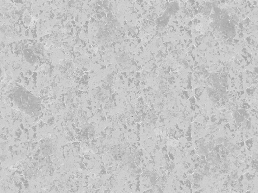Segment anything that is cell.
Segmentation results:
<instances>
[{
  "label": "cell",
  "mask_w": 258,
  "mask_h": 193,
  "mask_svg": "<svg viewBox=\"0 0 258 193\" xmlns=\"http://www.w3.org/2000/svg\"><path fill=\"white\" fill-rule=\"evenodd\" d=\"M26 92H17L16 96V102L17 105L24 110H35V108L39 105V100H35V98L31 95L27 96Z\"/></svg>",
  "instance_id": "obj_1"
}]
</instances>
